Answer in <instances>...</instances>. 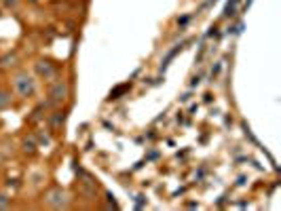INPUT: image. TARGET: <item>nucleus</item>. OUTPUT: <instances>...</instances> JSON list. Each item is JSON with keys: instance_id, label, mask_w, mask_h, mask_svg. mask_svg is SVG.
Wrapping results in <instances>:
<instances>
[{"instance_id": "obj_1", "label": "nucleus", "mask_w": 281, "mask_h": 211, "mask_svg": "<svg viewBox=\"0 0 281 211\" xmlns=\"http://www.w3.org/2000/svg\"><path fill=\"white\" fill-rule=\"evenodd\" d=\"M13 87H15L19 97H32L36 93V81L28 72H17L13 76Z\"/></svg>"}, {"instance_id": "obj_2", "label": "nucleus", "mask_w": 281, "mask_h": 211, "mask_svg": "<svg viewBox=\"0 0 281 211\" xmlns=\"http://www.w3.org/2000/svg\"><path fill=\"white\" fill-rule=\"evenodd\" d=\"M45 205L51 209H66L70 205V201H68V194L61 188H53L45 194Z\"/></svg>"}, {"instance_id": "obj_3", "label": "nucleus", "mask_w": 281, "mask_h": 211, "mask_svg": "<svg viewBox=\"0 0 281 211\" xmlns=\"http://www.w3.org/2000/svg\"><path fill=\"white\" fill-rule=\"evenodd\" d=\"M68 93H70V89H68V83H63V81H57L49 87V101L53 103V106H61L63 101L68 99Z\"/></svg>"}, {"instance_id": "obj_4", "label": "nucleus", "mask_w": 281, "mask_h": 211, "mask_svg": "<svg viewBox=\"0 0 281 211\" xmlns=\"http://www.w3.org/2000/svg\"><path fill=\"white\" fill-rule=\"evenodd\" d=\"M34 70H36V74L41 76V78H45V81H55L57 78V65L55 63H51L49 59H38L36 63H34Z\"/></svg>"}, {"instance_id": "obj_5", "label": "nucleus", "mask_w": 281, "mask_h": 211, "mask_svg": "<svg viewBox=\"0 0 281 211\" xmlns=\"http://www.w3.org/2000/svg\"><path fill=\"white\" fill-rule=\"evenodd\" d=\"M63 121H66V114H63V112H53V114H51V118H49V123H51V127H53V129H59L63 125Z\"/></svg>"}, {"instance_id": "obj_6", "label": "nucleus", "mask_w": 281, "mask_h": 211, "mask_svg": "<svg viewBox=\"0 0 281 211\" xmlns=\"http://www.w3.org/2000/svg\"><path fill=\"white\" fill-rule=\"evenodd\" d=\"M11 106V93L7 89H0V110H7Z\"/></svg>"}, {"instance_id": "obj_7", "label": "nucleus", "mask_w": 281, "mask_h": 211, "mask_svg": "<svg viewBox=\"0 0 281 211\" xmlns=\"http://www.w3.org/2000/svg\"><path fill=\"white\" fill-rule=\"evenodd\" d=\"M15 63H17V53H9V55H5L0 59V65H3V68H9V65H15Z\"/></svg>"}, {"instance_id": "obj_8", "label": "nucleus", "mask_w": 281, "mask_h": 211, "mask_svg": "<svg viewBox=\"0 0 281 211\" xmlns=\"http://www.w3.org/2000/svg\"><path fill=\"white\" fill-rule=\"evenodd\" d=\"M9 207H11V199L7 194L0 192V209H9Z\"/></svg>"}, {"instance_id": "obj_9", "label": "nucleus", "mask_w": 281, "mask_h": 211, "mask_svg": "<svg viewBox=\"0 0 281 211\" xmlns=\"http://www.w3.org/2000/svg\"><path fill=\"white\" fill-rule=\"evenodd\" d=\"M127 89H129V85H123V87H119L117 91H112V93H110V99H117V95H121L123 91H127Z\"/></svg>"}, {"instance_id": "obj_10", "label": "nucleus", "mask_w": 281, "mask_h": 211, "mask_svg": "<svg viewBox=\"0 0 281 211\" xmlns=\"http://www.w3.org/2000/svg\"><path fill=\"white\" fill-rule=\"evenodd\" d=\"M3 5L7 9H17L19 7V0H3Z\"/></svg>"}]
</instances>
